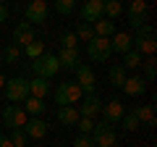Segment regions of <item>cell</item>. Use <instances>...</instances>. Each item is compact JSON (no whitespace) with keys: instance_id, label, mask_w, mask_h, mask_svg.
Masks as SVG:
<instances>
[{"instance_id":"cell-1","label":"cell","mask_w":157,"mask_h":147,"mask_svg":"<svg viewBox=\"0 0 157 147\" xmlns=\"http://www.w3.org/2000/svg\"><path fill=\"white\" fill-rule=\"evenodd\" d=\"M134 40V47L131 50H136L141 58H152L155 55V50H157V32H155V26H149V24H144L141 29H136V37H131Z\"/></svg>"},{"instance_id":"cell-2","label":"cell","mask_w":157,"mask_h":147,"mask_svg":"<svg viewBox=\"0 0 157 147\" xmlns=\"http://www.w3.org/2000/svg\"><path fill=\"white\" fill-rule=\"evenodd\" d=\"M81 97H84V92H81V87L76 81H60L55 89V105H60V108L76 105V102H81Z\"/></svg>"},{"instance_id":"cell-3","label":"cell","mask_w":157,"mask_h":147,"mask_svg":"<svg viewBox=\"0 0 157 147\" xmlns=\"http://www.w3.org/2000/svg\"><path fill=\"white\" fill-rule=\"evenodd\" d=\"M3 92H6V100L11 102V105H18V102H24L29 97V81L24 79V76H13V79H6V87H3Z\"/></svg>"},{"instance_id":"cell-4","label":"cell","mask_w":157,"mask_h":147,"mask_svg":"<svg viewBox=\"0 0 157 147\" xmlns=\"http://www.w3.org/2000/svg\"><path fill=\"white\" fill-rule=\"evenodd\" d=\"M32 71H34V76L50 81L52 76L60 71V63H58V58L52 55V53H45V55H39L37 61H32Z\"/></svg>"},{"instance_id":"cell-5","label":"cell","mask_w":157,"mask_h":147,"mask_svg":"<svg viewBox=\"0 0 157 147\" xmlns=\"http://www.w3.org/2000/svg\"><path fill=\"white\" fill-rule=\"evenodd\" d=\"M92 142H94V147H118V134L115 129H113L110 124H105V121H100V124H94V129H92Z\"/></svg>"},{"instance_id":"cell-6","label":"cell","mask_w":157,"mask_h":147,"mask_svg":"<svg viewBox=\"0 0 157 147\" xmlns=\"http://www.w3.org/2000/svg\"><path fill=\"white\" fill-rule=\"evenodd\" d=\"M29 116L24 113V108L21 105H6L3 108V116H0V124L8 126V129H24V124H26Z\"/></svg>"},{"instance_id":"cell-7","label":"cell","mask_w":157,"mask_h":147,"mask_svg":"<svg viewBox=\"0 0 157 147\" xmlns=\"http://www.w3.org/2000/svg\"><path fill=\"white\" fill-rule=\"evenodd\" d=\"M76 84L81 87L84 95H94L97 76H94V68H92L89 63H78V68H76Z\"/></svg>"},{"instance_id":"cell-8","label":"cell","mask_w":157,"mask_h":147,"mask_svg":"<svg viewBox=\"0 0 157 147\" xmlns=\"http://www.w3.org/2000/svg\"><path fill=\"white\" fill-rule=\"evenodd\" d=\"M86 55H89L94 63H105L107 58L113 55L110 40H105V37H94L92 42H86Z\"/></svg>"},{"instance_id":"cell-9","label":"cell","mask_w":157,"mask_h":147,"mask_svg":"<svg viewBox=\"0 0 157 147\" xmlns=\"http://www.w3.org/2000/svg\"><path fill=\"white\" fill-rule=\"evenodd\" d=\"M78 18L84 24H94L100 18H105V0H86L84 6L78 8Z\"/></svg>"},{"instance_id":"cell-10","label":"cell","mask_w":157,"mask_h":147,"mask_svg":"<svg viewBox=\"0 0 157 147\" xmlns=\"http://www.w3.org/2000/svg\"><path fill=\"white\" fill-rule=\"evenodd\" d=\"M78 118H89V121H94L97 116H100V110H102V100H100V95H84L81 97V102H78Z\"/></svg>"},{"instance_id":"cell-11","label":"cell","mask_w":157,"mask_h":147,"mask_svg":"<svg viewBox=\"0 0 157 147\" xmlns=\"http://www.w3.org/2000/svg\"><path fill=\"white\" fill-rule=\"evenodd\" d=\"M47 13H50V6L45 0H32L29 6H24V16H26V24H45L47 21Z\"/></svg>"},{"instance_id":"cell-12","label":"cell","mask_w":157,"mask_h":147,"mask_svg":"<svg viewBox=\"0 0 157 147\" xmlns=\"http://www.w3.org/2000/svg\"><path fill=\"white\" fill-rule=\"evenodd\" d=\"M100 113H102V121H105V124L115 126V124H121V118L126 116V105L118 100V97H113V100H107L105 105H102Z\"/></svg>"},{"instance_id":"cell-13","label":"cell","mask_w":157,"mask_h":147,"mask_svg":"<svg viewBox=\"0 0 157 147\" xmlns=\"http://www.w3.org/2000/svg\"><path fill=\"white\" fill-rule=\"evenodd\" d=\"M11 37H13L11 45H16L18 50H21V47H26V45H32V42L37 40V37H34V26H32V24H26V21L16 24V29H13Z\"/></svg>"},{"instance_id":"cell-14","label":"cell","mask_w":157,"mask_h":147,"mask_svg":"<svg viewBox=\"0 0 157 147\" xmlns=\"http://www.w3.org/2000/svg\"><path fill=\"white\" fill-rule=\"evenodd\" d=\"M47 129H50V126H47L42 118H26V124H24L21 131L26 134V139H45Z\"/></svg>"},{"instance_id":"cell-15","label":"cell","mask_w":157,"mask_h":147,"mask_svg":"<svg viewBox=\"0 0 157 147\" xmlns=\"http://www.w3.org/2000/svg\"><path fill=\"white\" fill-rule=\"evenodd\" d=\"M131 47H134L131 34H126V32H115V34L110 37V50H113V53H118V55H126Z\"/></svg>"},{"instance_id":"cell-16","label":"cell","mask_w":157,"mask_h":147,"mask_svg":"<svg viewBox=\"0 0 157 147\" xmlns=\"http://www.w3.org/2000/svg\"><path fill=\"white\" fill-rule=\"evenodd\" d=\"M121 89H123L128 97H141V95L147 92V81L141 79V76H128V79L123 81V87H121Z\"/></svg>"},{"instance_id":"cell-17","label":"cell","mask_w":157,"mask_h":147,"mask_svg":"<svg viewBox=\"0 0 157 147\" xmlns=\"http://www.w3.org/2000/svg\"><path fill=\"white\" fill-rule=\"evenodd\" d=\"M58 63H60V68H68V71H76L78 63H81V55H78V50H58Z\"/></svg>"},{"instance_id":"cell-18","label":"cell","mask_w":157,"mask_h":147,"mask_svg":"<svg viewBox=\"0 0 157 147\" xmlns=\"http://www.w3.org/2000/svg\"><path fill=\"white\" fill-rule=\"evenodd\" d=\"M131 113H134L136 121L144 124V126H155V124H157V118H155V105H136Z\"/></svg>"},{"instance_id":"cell-19","label":"cell","mask_w":157,"mask_h":147,"mask_svg":"<svg viewBox=\"0 0 157 147\" xmlns=\"http://www.w3.org/2000/svg\"><path fill=\"white\" fill-rule=\"evenodd\" d=\"M45 110H47L45 100H37V97H26V100H24V113L32 116V118H42Z\"/></svg>"},{"instance_id":"cell-20","label":"cell","mask_w":157,"mask_h":147,"mask_svg":"<svg viewBox=\"0 0 157 147\" xmlns=\"http://www.w3.org/2000/svg\"><path fill=\"white\" fill-rule=\"evenodd\" d=\"M47 92H50V81H47V79H39V76H34V79L29 81V97L45 100Z\"/></svg>"},{"instance_id":"cell-21","label":"cell","mask_w":157,"mask_h":147,"mask_svg":"<svg viewBox=\"0 0 157 147\" xmlns=\"http://www.w3.org/2000/svg\"><path fill=\"white\" fill-rule=\"evenodd\" d=\"M107 79H110V87L121 89V87H123V81L128 79V71H126L121 63H115V66H110V71H107Z\"/></svg>"},{"instance_id":"cell-22","label":"cell","mask_w":157,"mask_h":147,"mask_svg":"<svg viewBox=\"0 0 157 147\" xmlns=\"http://www.w3.org/2000/svg\"><path fill=\"white\" fill-rule=\"evenodd\" d=\"M58 121H60L63 126H76L78 124V110L73 105H66V108H58Z\"/></svg>"},{"instance_id":"cell-23","label":"cell","mask_w":157,"mask_h":147,"mask_svg":"<svg viewBox=\"0 0 157 147\" xmlns=\"http://www.w3.org/2000/svg\"><path fill=\"white\" fill-rule=\"evenodd\" d=\"M92 29H94V37H105V40H110L113 34L118 32V29H115V21H107V18L94 21V24H92Z\"/></svg>"},{"instance_id":"cell-24","label":"cell","mask_w":157,"mask_h":147,"mask_svg":"<svg viewBox=\"0 0 157 147\" xmlns=\"http://www.w3.org/2000/svg\"><path fill=\"white\" fill-rule=\"evenodd\" d=\"M126 13L123 3L121 0H105V18L107 21H115V18H121Z\"/></svg>"},{"instance_id":"cell-25","label":"cell","mask_w":157,"mask_h":147,"mask_svg":"<svg viewBox=\"0 0 157 147\" xmlns=\"http://www.w3.org/2000/svg\"><path fill=\"white\" fill-rule=\"evenodd\" d=\"M141 63H144V58H141L136 50H128L123 55V63H121V66H123L126 71H134V68H141Z\"/></svg>"},{"instance_id":"cell-26","label":"cell","mask_w":157,"mask_h":147,"mask_svg":"<svg viewBox=\"0 0 157 147\" xmlns=\"http://www.w3.org/2000/svg\"><path fill=\"white\" fill-rule=\"evenodd\" d=\"M76 40L78 42H92L94 40V29H92V24H84V21H78V26H76Z\"/></svg>"},{"instance_id":"cell-27","label":"cell","mask_w":157,"mask_h":147,"mask_svg":"<svg viewBox=\"0 0 157 147\" xmlns=\"http://www.w3.org/2000/svg\"><path fill=\"white\" fill-rule=\"evenodd\" d=\"M52 8H55V13H60V16H71V13H76V0H55L52 3Z\"/></svg>"},{"instance_id":"cell-28","label":"cell","mask_w":157,"mask_h":147,"mask_svg":"<svg viewBox=\"0 0 157 147\" xmlns=\"http://www.w3.org/2000/svg\"><path fill=\"white\" fill-rule=\"evenodd\" d=\"M24 55H26L29 61H37L39 55H45V42H39V40H34L32 45H26V47H24Z\"/></svg>"},{"instance_id":"cell-29","label":"cell","mask_w":157,"mask_h":147,"mask_svg":"<svg viewBox=\"0 0 157 147\" xmlns=\"http://www.w3.org/2000/svg\"><path fill=\"white\" fill-rule=\"evenodd\" d=\"M58 42H60V50H78V40L73 32H63L58 37Z\"/></svg>"},{"instance_id":"cell-30","label":"cell","mask_w":157,"mask_h":147,"mask_svg":"<svg viewBox=\"0 0 157 147\" xmlns=\"http://www.w3.org/2000/svg\"><path fill=\"white\" fill-rule=\"evenodd\" d=\"M147 11H149L147 0H131V6L126 8V13H128V16H147Z\"/></svg>"},{"instance_id":"cell-31","label":"cell","mask_w":157,"mask_h":147,"mask_svg":"<svg viewBox=\"0 0 157 147\" xmlns=\"http://www.w3.org/2000/svg\"><path fill=\"white\" fill-rule=\"evenodd\" d=\"M18 58H21V50H18L16 45H6V47H3V61H6V63L16 66V63H18Z\"/></svg>"},{"instance_id":"cell-32","label":"cell","mask_w":157,"mask_h":147,"mask_svg":"<svg viewBox=\"0 0 157 147\" xmlns=\"http://www.w3.org/2000/svg\"><path fill=\"white\" fill-rule=\"evenodd\" d=\"M141 66H144V76H141V79H144V81H155V76H157V61H155V58H147Z\"/></svg>"},{"instance_id":"cell-33","label":"cell","mask_w":157,"mask_h":147,"mask_svg":"<svg viewBox=\"0 0 157 147\" xmlns=\"http://www.w3.org/2000/svg\"><path fill=\"white\" fill-rule=\"evenodd\" d=\"M121 126H123L126 131H136V129H139L141 124H139V121H136V116H134V113H126L123 118H121Z\"/></svg>"},{"instance_id":"cell-34","label":"cell","mask_w":157,"mask_h":147,"mask_svg":"<svg viewBox=\"0 0 157 147\" xmlns=\"http://www.w3.org/2000/svg\"><path fill=\"white\" fill-rule=\"evenodd\" d=\"M8 139H11V145H13V147H24V145H26V134H24L21 129H13Z\"/></svg>"},{"instance_id":"cell-35","label":"cell","mask_w":157,"mask_h":147,"mask_svg":"<svg viewBox=\"0 0 157 147\" xmlns=\"http://www.w3.org/2000/svg\"><path fill=\"white\" fill-rule=\"evenodd\" d=\"M78 134H92V129H94V121H89V118H78Z\"/></svg>"},{"instance_id":"cell-36","label":"cell","mask_w":157,"mask_h":147,"mask_svg":"<svg viewBox=\"0 0 157 147\" xmlns=\"http://www.w3.org/2000/svg\"><path fill=\"white\" fill-rule=\"evenodd\" d=\"M73 147H94V142H92L89 134H78L76 139H73Z\"/></svg>"},{"instance_id":"cell-37","label":"cell","mask_w":157,"mask_h":147,"mask_svg":"<svg viewBox=\"0 0 157 147\" xmlns=\"http://www.w3.org/2000/svg\"><path fill=\"white\" fill-rule=\"evenodd\" d=\"M128 24H131L134 29H141V26L147 24V16H128Z\"/></svg>"},{"instance_id":"cell-38","label":"cell","mask_w":157,"mask_h":147,"mask_svg":"<svg viewBox=\"0 0 157 147\" xmlns=\"http://www.w3.org/2000/svg\"><path fill=\"white\" fill-rule=\"evenodd\" d=\"M8 13H11V11H8V6H3V3H0V24L8 21Z\"/></svg>"},{"instance_id":"cell-39","label":"cell","mask_w":157,"mask_h":147,"mask_svg":"<svg viewBox=\"0 0 157 147\" xmlns=\"http://www.w3.org/2000/svg\"><path fill=\"white\" fill-rule=\"evenodd\" d=\"M0 147H13V145H11V139H8V137L0 134Z\"/></svg>"},{"instance_id":"cell-40","label":"cell","mask_w":157,"mask_h":147,"mask_svg":"<svg viewBox=\"0 0 157 147\" xmlns=\"http://www.w3.org/2000/svg\"><path fill=\"white\" fill-rule=\"evenodd\" d=\"M3 87H6V76H3V74H0V89H3Z\"/></svg>"},{"instance_id":"cell-41","label":"cell","mask_w":157,"mask_h":147,"mask_svg":"<svg viewBox=\"0 0 157 147\" xmlns=\"http://www.w3.org/2000/svg\"><path fill=\"white\" fill-rule=\"evenodd\" d=\"M0 129H3V124H0Z\"/></svg>"}]
</instances>
